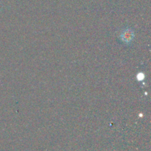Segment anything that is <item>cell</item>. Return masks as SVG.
<instances>
[{
  "mask_svg": "<svg viewBox=\"0 0 151 151\" xmlns=\"http://www.w3.org/2000/svg\"><path fill=\"white\" fill-rule=\"evenodd\" d=\"M133 33L130 30H125V32L122 34V38H123V41L128 42V41H131V38H132Z\"/></svg>",
  "mask_w": 151,
  "mask_h": 151,
  "instance_id": "cell-1",
  "label": "cell"
}]
</instances>
